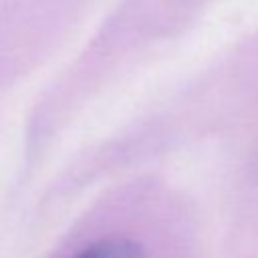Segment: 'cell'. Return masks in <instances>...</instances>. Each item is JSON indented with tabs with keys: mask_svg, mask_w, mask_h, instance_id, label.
Returning a JSON list of instances; mask_svg holds the SVG:
<instances>
[{
	"mask_svg": "<svg viewBox=\"0 0 258 258\" xmlns=\"http://www.w3.org/2000/svg\"><path fill=\"white\" fill-rule=\"evenodd\" d=\"M77 258H145L143 248L127 238H115V240H103L89 250L81 252Z\"/></svg>",
	"mask_w": 258,
	"mask_h": 258,
	"instance_id": "obj_1",
	"label": "cell"
}]
</instances>
